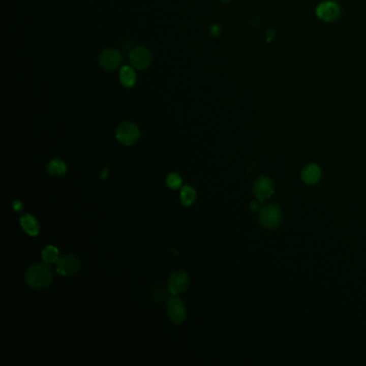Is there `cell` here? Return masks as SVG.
<instances>
[{
  "label": "cell",
  "mask_w": 366,
  "mask_h": 366,
  "mask_svg": "<svg viewBox=\"0 0 366 366\" xmlns=\"http://www.w3.org/2000/svg\"><path fill=\"white\" fill-rule=\"evenodd\" d=\"M25 281L28 286L34 289L46 288L53 281L52 269L45 264H33L26 271Z\"/></svg>",
  "instance_id": "6da1fadb"
},
{
  "label": "cell",
  "mask_w": 366,
  "mask_h": 366,
  "mask_svg": "<svg viewBox=\"0 0 366 366\" xmlns=\"http://www.w3.org/2000/svg\"><path fill=\"white\" fill-rule=\"evenodd\" d=\"M259 220L265 229L274 230L282 221V211L278 206L274 204H266L259 213Z\"/></svg>",
  "instance_id": "7a4b0ae2"
},
{
  "label": "cell",
  "mask_w": 366,
  "mask_h": 366,
  "mask_svg": "<svg viewBox=\"0 0 366 366\" xmlns=\"http://www.w3.org/2000/svg\"><path fill=\"white\" fill-rule=\"evenodd\" d=\"M116 138L125 145H133L140 138V130L134 124L125 121L118 126L116 130Z\"/></svg>",
  "instance_id": "3957f363"
},
{
  "label": "cell",
  "mask_w": 366,
  "mask_h": 366,
  "mask_svg": "<svg viewBox=\"0 0 366 366\" xmlns=\"http://www.w3.org/2000/svg\"><path fill=\"white\" fill-rule=\"evenodd\" d=\"M167 311L171 321L175 324H181L186 319V308L179 297L171 296L167 302Z\"/></svg>",
  "instance_id": "277c9868"
},
{
  "label": "cell",
  "mask_w": 366,
  "mask_h": 366,
  "mask_svg": "<svg viewBox=\"0 0 366 366\" xmlns=\"http://www.w3.org/2000/svg\"><path fill=\"white\" fill-rule=\"evenodd\" d=\"M57 272L64 276H70L78 273L81 269V261L73 255H65L56 262Z\"/></svg>",
  "instance_id": "5b68a950"
},
{
  "label": "cell",
  "mask_w": 366,
  "mask_h": 366,
  "mask_svg": "<svg viewBox=\"0 0 366 366\" xmlns=\"http://www.w3.org/2000/svg\"><path fill=\"white\" fill-rule=\"evenodd\" d=\"M190 285V278L184 271H177L173 273L168 282L169 292L173 295H177L187 290Z\"/></svg>",
  "instance_id": "8992f818"
},
{
  "label": "cell",
  "mask_w": 366,
  "mask_h": 366,
  "mask_svg": "<svg viewBox=\"0 0 366 366\" xmlns=\"http://www.w3.org/2000/svg\"><path fill=\"white\" fill-rule=\"evenodd\" d=\"M129 59L134 68L138 70H143V69L148 68V67L150 66L151 60H152V56H151V53L146 49V47L139 46V47H136L133 51H131V53L129 55Z\"/></svg>",
  "instance_id": "52a82bcc"
},
{
  "label": "cell",
  "mask_w": 366,
  "mask_h": 366,
  "mask_svg": "<svg viewBox=\"0 0 366 366\" xmlns=\"http://www.w3.org/2000/svg\"><path fill=\"white\" fill-rule=\"evenodd\" d=\"M254 194L260 202H264L271 198L274 194V185L271 178L260 176L254 182Z\"/></svg>",
  "instance_id": "ba28073f"
},
{
  "label": "cell",
  "mask_w": 366,
  "mask_h": 366,
  "mask_svg": "<svg viewBox=\"0 0 366 366\" xmlns=\"http://www.w3.org/2000/svg\"><path fill=\"white\" fill-rule=\"evenodd\" d=\"M121 55L118 51L114 49L104 50L99 56V64L101 68L107 71H113L117 69L121 63Z\"/></svg>",
  "instance_id": "9c48e42d"
},
{
  "label": "cell",
  "mask_w": 366,
  "mask_h": 366,
  "mask_svg": "<svg viewBox=\"0 0 366 366\" xmlns=\"http://www.w3.org/2000/svg\"><path fill=\"white\" fill-rule=\"evenodd\" d=\"M340 7L334 2H324L318 6L316 13L320 20L324 22H332L340 15Z\"/></svg>",
  "instance_id": "30bf717a"
},
{
  "label": "cell",
  "mask_w": 366,
  "mask_h": 366,
  "mask_svg": "<svg viewBox=\"0 0 366 366\" xmlns=\"http://www.w3.org/2000/svg\"><path fill=\"white\" fill-rule=\"evenodd\" d=\"M321 169L318 165L311 163L306 166L302 171V179L307 185H315L321 178Z\"/></svg>",
  "instance_id": "8fae6325"
},
{
  "label": "cell",
  "mask_w": 366,
  "mask_h": 366,
  "mask_svg": "<svg viewBox=\"0 0 366 366\" xmlns=\"http://www.w3.org/2000/svg\"><path fill=\"white\" fill-rule=\"evenodd\" d=\"M21 226L24 229L25 232L32 236H36L38 233H39L40 225L38 223L36 217H34L33 215L29 214L24 215L21 218Z\"/></svg>",
  "instance_id": "7c38bea8"
},
{
  "label": "cell",
  "mask_w": 366,
  "mask_h": 366,
  "mask_svg": "<svg viewBox=\"0 0 366 366\" xmlns=\"http://www.w3.org/2000/svg\"><path fill=\"white\" fill-rule=\"evenodd\" d=\"M119 79L124 86H126V87H132V86L136 84L137 75H136V72H134L133 68H131V67H128V66H125L120 69Z\"/></svg>",
  "instance_id": "4fadbf2b"
},
{
  "label": "cell",
  "mask_w": 366,
  "mask_h": 366,
  "mask_svg": "<svg viewBox=\"0 0 366 366\" xmlns=\"http://www.w3.org/2000/svg\"><path fill=\"white\" fill-rule=\"evenodd\" d=\"M47 173L52 176H63L67 172V167L65 162L60 159H53L49 162V165L46 167Z\"/></svg>",
  "instance_id": "5bb4252c"
},
{
  "label": "cell",
  "mask_w": 366,
  "mask_h": 366,
  "mask_svg": "<svg viewBox=\"0 0 366 366\" xmlns=\"http://www.w3.org/2000/svg\"><path fill=\"white\" fill-rule=\"evenodd\" d=\"M197 199V192L196 190L190 187V186H185L181 188V191H180V201L181 203L188 206V205H191L194 202L196 201Z\"/></svg>",
  "instance_id": "9a60e30c"
},
{
  "label": "cell",
  "mask_w": 366,
  "mask_h": 366,
  "mask_svg": "<svg viewBox=\"0 0 366 366\" xmlns=\"http://www.w3.org/2000/svg\"><path fill=\"white\" fill-rule=\"evenodd\" d=\"M42 259L43 261L46 263V264H50V263H56L57 261H58V249H57L55 246H52V245H49L46 246L43 250H42Z\"/></svg>",
  "instance_id": "2e32d148"
},
{
  "label": "cell",
  "mask_w": 366,
  "mask_h": 366,
  "mask_svg": "<svg viewBox=\"0 0 366 366\" xmlns=\"http://www.w3.org/2000/svg\"><path fill=\"white\" fill-rule=\"evenodd\" d=\"M167 185L171 189H178L181 186V178L176 173H171L167 177Z\"/></svg>",
  "instance_id": "e0dca14e"
},
{
  "label": "cell",
  "mask_w": 366,
  "mask_h": 366,
  "mask_svg": "<svg viewBox=\"0 0 366 366\" xmlns=\"http://www.w3.org/2000/svg\"><path fill=\"white\" fill-rule=\"evenodd\" d=\"M167 297V291L165 290V288L162 287H155L152 290V298L156 302H160L162 301L163 298Z\"/></svg>",
  "instance_id": "ac0fdd59"
},
{
  "label": "cell",
  "mask_w": 366,
  "mask_h": 366,
  "mask_svg": "<svg viewBox=\"0 0 366 366\" xmlns=\"http://www.w3.org/2000/svg\"><path fill=\"white\" fill-rule=\"evenodd\" d=\"M13 207H14V209H15V210H17V211H20V210L22 209L23 205H22V203H21V202H20V201H15V202H14V203H13Z\"/></svg>",
  "instance_id": "d6986e66"
}]
</instances>
